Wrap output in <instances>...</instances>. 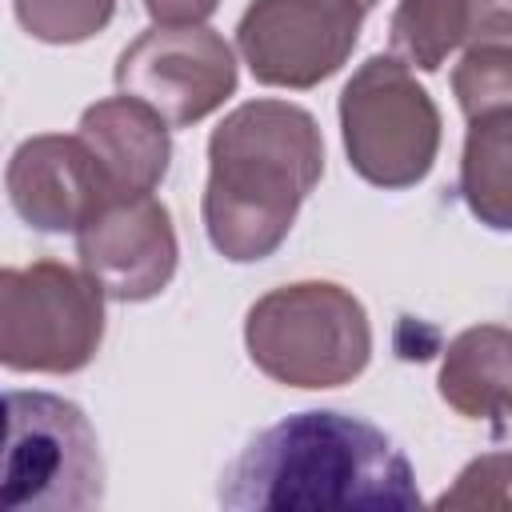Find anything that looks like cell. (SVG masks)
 I'll return each instance as SVG.
<instances>
[{
  "mask_svg": "<svg viewBox=\"0 0 512 512\" xmlns=\"http://www.w3.org/2000/svg\"><path fill=\"white\" fill-rule=\"evenodd\" d=\"M228 512H404L420 504L404 448L376 424L308 408L252 436L216 488Z\"/></svg>",
  "mask_w": 512,
  "mask_h": 512,
  "instance_id": "cell-1",
  "label": "cell"
},
{
  "mask_svg": "<svg viewBox=\"0 0 512 512\" xmlns=\"http://www.w3.org/2000/svg\"><path fill=\"white\" fill-rule=\"evenodd\" d=\"M324 176V136L300 104L248 100L208 136V184L200 200L212 248L232 264L272 256L308 192Z\"/></svg>",
  "mask_w": 512,
  "mask_h": 512,
  "instance_id": "cell-2",
  "label": "cell"
},
{
  "mask_svg": "<svg viewBox=\"0 0 512 512\" xmlns=\"http://www.w3.org/2000/svg\"><path fill=\"white\" fill-rule=\"evenodd\" d=\"M252 364L288 388L352 384L372 360L364 304L332 280H300L264 292L244 316Z\"/></svg>",
  "mask_w": 512,
  "mask_h": 512,
  "instance_id": "cell-3",
  "label": "cell"
},
{
  "mask_svg": "<svg viewBox=\"0 0 512 512\" xmlns=\"http://www.w3.org/2000/svg\"><path fill=\"white\" fill-rule=\"evenodd\" d=\"M8 512H88L104 504L100 440L80 404L56 392H4Z\"/></svg>",
  "mask_w": 512,
  "mask_h": 512,
  "instance_id": "cell-4",
  "label": "cell"
},
{
  "mask_svg": "<svg viewBox=\"0 0 512 512\" xmlns=\"http://www.w3.org/2000/svg\"><path fill=\"white\" fill-rule=\"evenodd\" d=\"M104 340V288L60 260L0 272V364L8 372L72 376Z\"/></svg>",
  "mask_w": 512,
  "mask_h": 512,
  "instance_id": "cell-5",
  "label": "cell"
},
{
  "mask_svg": "<svg viewBox=\"0 0 512 512\" xmlns=\"http://www.w3.org/2000/svg\"><path fill=\"white\" fill-rule=\"evenodd\" d=\"M348 164L376 188L420 184L440 152V108L396 56H368L340 92Z\"/></svg>",
  "mask_w": 512,
  "mask_h": 512,
  "instance_id": "cell-6",
  "label": "cell"
},
{
  "mask_svg": "<svg viewBox=\"0 0 512 512\" xmlns=\"http://www.w3.org/2000/svg\"><path fill=\"white\" fill-rule=\"evenodd\" d=\"M364 16V0H252L236 24V48L256 84L300 92L344 68Z\"/></svg>",
  "mask_w": 512,
  "mask_h": 512,
  "instance_id": "cell-7",
  "label": "cell"
},
{
  "mask_svg": "<svg viewBox=\"0 0 512 512\" xmlns=\"http://www.w3.org/2000/svg\"><path fill=\"white\" fill-rule=\"evenodd\" d=\"M116 88L192 128L236 92V52L208 24H152L120 52Z\"/></svg>",
  "mask_w": 512,
  "mask_h": 512,
  "instance_id": "cell-8",
  "label": "cell"
},
{
  "mask_svg": "<svg viewBox=\"0 0 512 512\" xmlns=\"http://www.w3.org/2000/svg\"><path fill=\"white\" fill-rule=\"evenodd\" d=\"M76 256L108 300L144 304L172 284L180 244L156 196H112L76 232Z\"/></svg>",
  "mask_w": 512,
  "mask_h": 512,
  "instance_id": "cell-9",
  "label": "cell"
},
{
  "mask_svg": "<svg viewBox=\"0 0 512 512\" xmlns=\"http://www.w3.org/2000/svg\"><path fill=\"white\" fill-rule=\"evenodd\" d=\"M12 212L36 232H80L116 192L80 136H28L4 172Z\"/></svg>",
  "mask_w": 512,
  "mask_h": 512,
  "instance_id": "cell-10",
  "label": "cell"
},
{
  "mask_svg": "<svg viewBox=\"0 0 512 512\" xmlns=\"http://www.w3.org/2000/svg\"><path fill=\"white\" fill-rule=\"evenodd\" d=\"M168 128L172 124L152 104L120 92L88 104L76 136L92 148L116 196H152L168 176V160H172Z\"/></svg>",
  "mask_w": 512,
  "mask_h": 512,
  "instance_id": "cell-11",
  "label": "cell"
},
{
  "mask_svg": "<svg viewBox=\"0 0 512 512\" xmlns=\"http://www.w3.org/2000/svg\"><path fill=\"white\" fill-rule=\"evenodd\" d=\"M440 400L468 420H512V328H464L440 360Z\"/></svg>",
  "mask_w": 512,
  "mask_h": 512,
  "instance_id": "cell-12",
  "label": "cell"
},
{
  "mask_svg": "<svg viewBox=\"0 0 512 512\" xmlns=\"http://www.w3.org/2000/svg\"><path fill=\"white\" fill-rule=\"evenodd\" d=\"M460 200L492 232H512V104L468 120L460 152Z\"/></svg>",
  "mask_w": 512,
  "mask_h": 512,
  "instance_id": "cell-13",
  "label": "cell"
},
{
  "mask_svg": "<svg viewBox=\"0 0 512 512\" xmlns=\"http://www.w3.org/2000/svg\"><path fill=\"white\" fill-rule=\"evenodd\" d=\"M464 40L468 0H400L388 20L392 56L420 72H436Z\"/></svg>",
  "mask_w": 512,
  "mask_h": 512,
  "instance_id": "cell-14",
  "label": "cell"
},
{
  "mask_svg": "<svg viewBox=\"0 0 512 512\" xmlns=\"http://www.w3.org/2000/svg\"><path fill=\"white\" fill-rule=\"evenodd\" d=\"M12 12L40 44H80L112 24L116 0H12Z\"/></svg>",
  "mask_w": 512,
  "mask_h": 512,
  "instance_id": "cell-15",
  "label": "cell"
},
{
  "mask_svg": "<svg viewBox=\"0 0 512 512\" xmlns=\"http://www.w3.org/2000/svg\"><path fill=\"white\" fill-rule=\"evenodd\" d=\"M452 92L468 120L488 108H508L512 104V44L468 48L452 72Z\"/></svg>",
  "mask_w": 512,
  "mask_h": 512,
  "instance_id": "cell-16",
  "label": "cell"
},
{
  "mask_svg": "<svg viewBox=\"0 0 512 512\" xmlns=\"http://www.w3.org/2000/svg\"><path fill=\"white\" fill-rule=\"evenodd\" d=\"M436 508H512V452H484L460 468Z\"/></svg>",
  "mask_w": 512,
  "mask_h": 512,
  "instance_id": "cell-17",
  "label": "cell"
},
{
  "mask_svg": "<svg viewBox=\"0 0 512 512\" xmlns=\"http://www.w3.org/2000/svg\"><path fill=\"white\" fill-rule=\"evenodd\" d=\"M468 48L512 44V0H468Z\"/></svg>",
  "mask_w": 512,
  "mask_h": 512,
  "instance_id": "cell-18",
  "label": "cell"
},
{
  "mask_svg": "<svg viewBox=\"0 0 512 512\" xmlns=\"http://www.w3.org/2000/svg\"><path fill=\"white\" fill-rule=\"evenodd\" d=\"M220 0H144V12L156 24H204Z\"/></svg>",
  "mask_w": 512,
  "mask_h": 512,
  "instance_id": "cell-19",
  "label": "cell"
},
{
  "mask_svg": "<svg viewBox=\"0 0 512 512\" xmlns=\"http://www.w3.org/2000/svg\"><path fill=\"white\" fill-rule=\"evenodd\" d=\"M376 4H380V0H364V8H368V12H372V8H376Z\"/></svg>",
  "mask_w": 512,
  "mask_h": 512,
  "instance_id": "cell-20",
  "label": "cell"
}]
</instances>
